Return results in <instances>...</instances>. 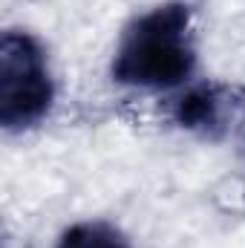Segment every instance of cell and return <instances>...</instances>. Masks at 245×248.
<instances>
[{
	"instance_id": "cell-1",
	"label": "cell",
	"mask_w": 245,
	"mask_h": 248,
	"mask_svg": "<svg viewBox=\"0 0 245 248\" xmlns=\"http://www.w3.org/2000/svg\"><path fill=\"white\" fill-rule=\"evenodd\" d=\"M196 66L193 15L187 3H165L133 20L124 32L113 78L127 87L170 90Z\"/></svg>"
},
{
	"instance_id": "cell-2",
	"label": "cell",
	"mask_w": 245,
	"mask_h": 248,
	"mask_svg": "<svg viewBox=\"0 0 245 248\" xmlns=\"http://www.w3.org/2000/svg\"><path fill=\"white\" fill-rule=\"evenodd\" d=\"M55 90L46 66V52L29 32L9 29L0 38V124L26 130L52 107Z\"/></svg>"
},
{
	"instance_id": "cell-3",
	"label": "cell",
	"mask_w": 245,
	"mask_h": 248,
	"mask_svg": "<svg viewBox=\"0 0 245 248\" xmlns=\"http://www.w3.org/2000/svg\"><path fill=\"white\" fill-rule=\"evenodd\" d=\"M173 119L202 139H231L245 130V87L225 81L199 84L176 101Z\"/></svg>"
},
{
	"instance_id": "cell-4",
	"label": "cell",
	"mask_w": 245,
	"mask_h": 248,
	"mask_svg": "<svg viewBox=\"0 0 245 248\" xmlns=\"http://www.w3.org/2000/svg\"><path fill=\"white\" fill-rule=\"evenodd\" d=\"M58 248H130L124 234L110 222H78L63 231Z\"/></svg>"
}]
</instances>
